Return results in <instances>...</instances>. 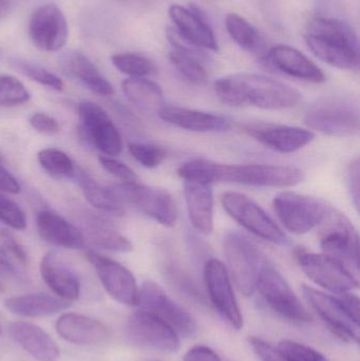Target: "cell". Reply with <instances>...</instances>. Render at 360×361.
<instances>
[{"label": "cell", "instance_id": "cell-44", "mask_svg": "<svg viewBox=\"0 0 360 361\" xmlns=\"http://www.w3.org/2000/svg\"><path fill=\"white\" fill-rule=\"evenodd\" d=\"M30 124L34 130L46 135H54L59 133V125L55 118L46 114H32L30 118Z\"/></svg>", "mask_w": 360, "mask_h": 361}, {"label": "cell", "instance_id": "cell-48", "mask_svg": "<svg viewBox=\"0 0 360 361\" xmlns=\"http://www.w3.org/2000/svg\"><path fill=\"white\" fill-rule=\"evenodd\" d=\"M340 301L344 305L345 310L347 313L350 315V317L354 320L356 324H359V298L356 295L351 294V293H345L340 294Z\"/></svg>", "mask_w": 360, "mask_h": 361}, {"label": "cell", "instance_id": "cell-16", "mask_svg": "<svg viewBox=\"0 0 360 361\" xmlns=\"http://www.w3.org/2000/svg\"><path fill=\"white\" fill-rule=\"evenodd\" d=\"M86 258L94 267L101 284L114 300L128 307L137 305L139 288L135 276L128 269L94 250H88Z\"/></svg>", "mask_w": 360, "mask_h": 361}, {"label": "cell", "instance_id": "cell-38", "mask_svg": "<svg viewBox=\"0 0 360 361\" xmlns=\"http://www.w3.org/2000/svg\"><path fill=\"white\" fill-rule=\"evenodd\" d=\"M114 67L131 78H144L154 70L151 61L135 53H120L112 56Z\"/></svg>", "mask_w": 360, "mask_h": 361}, {"label": "cell", "instance_id": "cell-27", "mask_svg": "<svg viewBox=\"0 0 360 361\" xmlns=\"http://www.w3.org/2000/svg\"><path fill=\"white\" fill-rule=\"evenodd\" d=\"M249 343L261 361H329L321 352L290 339L273 345L259 337L251 336Z\"/></svg>", "mask_w": 360, "mask_h": 361}, {"label": "cell", "instance_id": "cell-32", "mask_svg": "<svg viewBox=\"0 0 360 361\" xmlns=\"http://www.w3.org/2000/svg\"><path fill=\"white\" fill-rule=\"evenodd\" d=\"M87 201L101 212L112 216H120L125 214L124 202L111 187L101 186L97 180L84 173L76 176Z\"/></svg>", "mask_w": 360, "mask_h": 361}, {"label": "cell", "instance_id": "cell-7", "mask_svg": "<svg viewBox=\"0 0 360 361\" xmlns=\"http://www.w3.org/2000/svg\"><path fill=\"white\" fill-rule=\"evenodd\" d=\"M225 212L247 231L277 245H287L289 238L268 212L252 197L236 191H228L221 197Z\"/></svg>", "mask_w": 360, "mask_h": 361}, {"label": "cell", "instance_id": "cell-33", "mask_svg": "<svg viewBox=\"0 0 360 361\" xmlns=\"http://www.w3.org/2000/svg\"><path fill=\"white\" fill-rule=\"evenodd\" d=\"M87 235L95 246L104 250L118 252H129L132 250V243L113 227L99 220L91 219L87 223Z\"/></svg>", "mask_w": 360, "mask_h": 361}, {"label": "cell", "instance_id": "cell-34", "mask_svg": "<svg viewBox=\"0 0 360 361\" xmlns=\"http://www.w3.org/2000/svg\"><path fill=\"white\" fill-rule=\"evenodd\" d=\"M226 30L230 37L241 48L254 53H263L264 42L257 30L238 14H228L225 19Z\"/></svg>", "mask_w": 360, "mask_h": 361}, {"label": "cell", "instance_id": "cell-22", "mask_svg": "<svg viewBox=\"0 0 360 361\" xmlns=\"http://www.w3.org/2000/svg\"><path fill=\"white\" fill-rule=\"evenodd\" d=\"M169 17L175 25V31L185 42L198 49L218 51L217 39L211 25L199 12L180 4L169 8Z\"/></svg>", "mask_w": 360, "mask_h": 361}, {"label": "cell", "instance_id": "cell-50", "mask_svg": "<svg viewBox=\"0 0 360 361\" xmlns=\"http://www.w3.org/2000/svg\"><path fill=\"white\" fill-rule=\"evenodd\" d=\"M16 2L17 0H0V20L12 12Z\"/></svg>", "mask_w": 360, "mask_h": 361}, {"label": "cell", "instance_id": "cell-9", "mask_svg": "<svg viewBox=\"0 0 360 361\" xmlns=\"http://www.w3.org/2000/svg\"><path fill=\"white\" fill-rule=\"evenodd\" d=\"M296 259L302 271L317 286L334 294H345L359 288V279L350 267L325 254L298 250Z\"/></svg>", "mask_w": 360, "mask_h": 361}, {"label": "cell", "instance_id": "cell-25", "mask_svg": "<svg viewBox=\"0 0 360 361\" xmlns=\"http://www.w3.org/2000/svg\"><path fill=\"white\" fill-rule=\"evenodd\" d=\"M268 56V61L277 70L292 78L316 84L325 80V73L321 68L297 49L280 44L273 48Z\"/></svg>", "mask_w": 360, "mask_h": 361}, {"label": "cell", "instance_id": "cell-41", "mask_svg": "<svg viewBox=\"0 0 360 361\" xmlns=\"http://www.w3.org/2000/svg\"><path fill=\"white\" fill-rule=\"evenodd\" d=\"M0 221L11 228L23 231L27 226L25 212L12 200L0 193Z\"/></svg>", "mask_w": 360, "mask_h": 361}, {"label": "cell", "instance_id": "cell-42", "mask_svg": "<svg viewBox=\"0 0 360 361\" xmlns=\"http://www.w3.org/2000/svg\"><path fill=\"white\" fill-rule=\"evenodd\" d=\"M0 278L19 284L27 282V276H25V271L12 260L8 252L2 248H0ZM0 284L4 288L1 280H0Z\"/></svg>", "mask_w": 360, "mask_h": 361}, {"label": "cell", "instance_id": "cell-37", "mask_svg": "<svg viewBox=\"0 0 360 361\" xmlns=\"http://www.w3.org/2000/svg\"><path fill=\"white\" fill-rule=\"evenodd\" d=\"M10 63L19 73L31 78L34 82H38V84L42 85V86L54 89V90H63V80L58 76L44 69V68L20 59H11Z\"/></svg>", "mask_w": 360, "mask_h": 361}, {"label": "cell", "instance_id": "cell-15", "mask_svg": "<svg viewBox=\"0 0 360 361\" xmlns=\"http://www.w3.org/2000/svg\"><path fill=\"white\" fill-rule=\"evenodd\" d=\"M80 128L87 141L106 156L116 157L123 150L122 137L109 114L92 102L78 105Z\"/></svg>", "mask_w": 360, "mask_h": 361}, {"label": "cell", "instance_id": "cell-10", "mask_svg": "<svg viewBox=\"0 0 360 361\" xmlns=\"http://www.w3.org/2000/svg\"><path fill=\"white\" fill-rule=\"evenodd\" d=\"M122 201L135 206L146 216L165 227L177 223V205L173 195L163 188L137 182L120 183L113 187Z\"/></svg>", "mask_w": 360, "mask_h": 361}, {"label": "cell", "instance_id": "cell-4", "mask_svg": "<svg viewBox=\"0 0 360 361\" xmlns=\"http://www.w3.org/2000/svg\"><path fill=\"white\" fill-rule=\"evenodd\" d=\"M309 129L331 137H350L359 133L360 110L353 97L333 95L316 99L304 112Z\"/></svg>", "mask_w": 360, "mask_h": 361}, {"label": "cell", "instance_id": "cell-45", "mask_svg": "<svg viewBox=\"0 0 360 361\" xmlns=\"http://www.w3.org/2000/svg\"><path fill=\"white\" fill-rule=\"evenodd\" d=\"M183 361H222V360L211 348L199 345L186 352Z\"/></svg>", "mask_w": 360, "mask_h": 361}, {"label": "cell", "instance_id": "cell-19", "mask_svg": "<svg viewBox=\"0 0 360 361\" xmlns=\"http://www.w3.org/2000/svg\"><path fill=\"white\" fill-rule=\"evenodd\" d=\"M244 131L261 145L280 154H293L315 139V133L310 129L268 123L247 125Z\"/></svg>", "mask_w": 360, "mask_h": 361}, {"label": "cell", "instance_id": "cell-39", "mask_svg": "<svg viewBox=\"0 0 360 361\" xmlns=\"http://www.w3.org/2000/svg\"><path fill=\"white\" fill-rule=\"evenodd\" d=\"M128 149L132 158L146 169H156L167 158V150L156 144L133 142L129 143Z\"/></svg>", "mask_w": 360, "mask_h": 361}, {"label": "cell", "instance_id": "cell-23", "mask_svg": "<svg viewBox=\"0 0 360 361\" xmlns=\"http://www.w3.org/2000/svg\"><path fill=\"white\" fill-rule=\"evenodd\" d=\"M188 216L194 228L202 235L213 231V191L211 184L184 180Z\"/></svg>", "mask_w": 360, "mask_h": 361}, {"label": "cell", "instance_id": "cell-51", "mask_svg": "<svg viewBox=\"0 0 360 361\" xmlns=\"http://www.w3.org/2000/svg\"><path fill=\"white\" fill-rule=\"evenodd\" d=\"M122 1L131 2V4H145V2H149L150 0H122Z\"/></svg>", "mask_w": 360, "mask_h": 361}, {"label": "cell", "instance_id": "cell-43", "mask_svg": "<svg viewBox=\"0 0 360 361\" xmlns=\"http://www.w3.org/2000/svg\"><path fill=\"white\" fill-rule=\"evenodd\" d=\"M99 163L101 167L110 175L116 177V179L122 180V183L137 182L139 177L137 173L120 161L110 157H99Z\"/></svg>", "mask_w": 360, "mask_h": 361}, {"label": "cell", "instance_id": "cell-24", "mask_svg": "<svg viewBox=\"0 0 360 361\" xmlns=\"http://www.w3.org/2000/svg\"><path fill=\"white\" fill-rule=\"evenodd\" d=\"M36 227L46 243L67 250H82L85 235L66 219L51 210H42L36 216Z\"/></svg>", "mask_w": 360, "mask_h": 361}, {"label": "cell", "instance_id": "cell-53", "mask_svg": "<svg viewBox=\"0 0 360 361\" xmlns=\"http://www.w3.org/2000/svg\"><path fill=\"white\" fill-rule=\"evenodd\" d=\"M0 334H1V326H0Z\"/></svg>", "mask_w": 360, "mask_h": 361}, {"label": "cell", "instance_id": "cell-14", "mask_svg": "<svg viewBox=\"0 0 360 361\" xmlns=\"http://www.w3.org/2000/svg\"><path fill=\"white\" fill-rule=\"evenodd\" d=\"M203 278L211 305L232 328L241 330L243 316L225 265L218 259H209L203 269Z\"/></svg>", "mask_w": 360, "mask_h": 361}, {"label": "cell", "instance_id": "cell-13", "mask_svg": "<svg viewBox=\"0 0 360 361\" xmlns=\"http://www.w3.org/2000/svg\"><path fill=\"white\" fill-rule=\"evenodd\" d=\"M137 305L166 322L178 334L184 337L196 335L197 324L182 305L175 302L164 288L152 281L143 283L139 290Z\"/></svg>", "mask_w": 360, "mask_h": 361}, {"label": "cell", "instance_id": "cell-21", "mask_svg": "<svg viewBox=\"0 0 360 361\" xmlns=\"http://www.w3.org/2000/svg\"><path fill=\"white\" fill-rule=\"evenodd\" d=\"M55 329L61 338L77 345H101L110 337L109 329L103 322L80 314H63Z\"/></svg>", "mask_w": 360, "mask_h": 361}, {"label": "cell", "instance_id": "cell-30", "mask_svg": "<svg viewBox=\"0 0 360 361\" xmlns=\"http://www.w3.org/2000/svg\"><path fill=\"white\" fill-rule=\"evenodd\" d=\"M6 310L21 317H48L69 307V301L48 294H25L11 297L4 302Z\"/></svg>", "mask_w": 360, "mask_h": 361}, {"label": "cell", "instance_id": "cell-12", "mask_svg": "<svg viewBox=\"0 0 360 361\" xmlns=\"http://www.w3.org/2000/svg\"><path fill=\"white\" fill-rule=\"evenodd\" d=\"M126 336L137 347L166 353H175L181 345L179 334L170 326L144 310H139L129 317Z\"/></svg>", "mask_w": 360, "mask_h": 361}, {"label": "cell", "instance_id": "cell-35", "mask_svg": "<svg viewBox=\"0 0 360 361\" xmlns=\"http://www.w3.org/2000/svg\"><path fill=\"white\" fill-rule=\"evenodd\" d=\"M37 159L40 166L52 177L58 179H72L77 176L71 158L61 150L55 148L42 149L38 154Z\"/></svg>", "mask_w": 360, "mask_h": 361}, {"label": "cell", "instance_id": "cell-31", "mask_svg": "<svg viewBox=\"0 0 360 361\" xmlns=\"http://www.w3.org/2000/svg\"><path fill=\"white\" fill-rule=\"evenodd\" d=\"M123 92L130 103L145 111L158 114L164 107L162 89L151 80L144 78H130L122 84Z\"/></svg>", "mask_w": 360, "mask_h": 361}, {"label": "cell", "instance_id": "cell-26", "mask_svg": "<svg viewBox=\"0 0 360 361\" xmlns=\"http://www.w3.org/2000/svg\"><path fill=\"white\" fill-rule=\"evenodd\" d=\"M13 341L38 361H57L61 352L56 343L42 328L30 322H13L8 326Z\"/></svg>", "mask_w": 360, "mask_h": 361}, {"label": "cell", "instance_id": "cell-18", "mask_svg": "<svg viewBox=\"0 0 360 361\" xmlns=\"http://www.w3.org/2000/svg\"><path fill=\"white\" fill-rule=\"evenodd\" d=\"M306 301L334 335L349 343H359V324L350 317L340 297L325 294L311 286L302 288Z\"/></svg>", "mask_w": 360, "mask_h": 361}, {"label": "cell", "instance_id": "cell-49", "mask_svg": "<svg viewBox=\"0 0 360 361\" xmlns=\"http://www.w3.org/2000/svg\"><path fill=\"white\" fill-rule=\"evenodd\" d=\"M0 190L16 195L20 191V185L1 164H0Z\"/></svg>", "mask_w": 360, "mask_h": 361}, {"label": "cell", "instance_id": "cell-28", "mask_svg": "<svg viewBox=\"0 0 360 361\" xmlns=\"http://www.w3.org/2000/svg\"><path fill=\"white\" fill-rule=\"evenodd\" d=\"M40 275L58 298L69 302L80 298V282L77 276L57 258L55 252H50L42 257Z\"/></svg>", "mask_w": 360, "mask_h": 361}, {"label": "cell", "instance_id": "cell-5", "mask_svg": "<svg viewBox=\"0 0 360 361\" xmlns=\"http://www.w3.org/2000/svg\"><path fill=\"white\" fill-rule=\"evenodd\" d=\"M223 247L228 274L244 296H252L257 290L262 269L268 263L266 256L251 240L239 233H228Z\"/></svg>", "mask_w": 360, "mask_h": 361}, {"label": "cell", "instance_id": "cell-11", "mask_svg": "<svg viewBox=\"0 0 360 361\" xmlns=\"http://www.w3.org/2000/svg\"><path fill=\"white\" fill-rule=\"evenodd\" d=\"M268 307L294 322H309L310 314L283 276L268 263L262 269L257 290Z\"/></svg>", "mask_w": 360, "mask_h": 361}, {"label": "cell", "instance_id": "cell-46", "mask_svg": "<svg viewBox=\"0 0 360 361\" xmlns=\"http://www.w3.org/2000/svg\"><path fill=\"white\" fill-rule=\"evenodd\" d=\"M348 185L351 197L356 209L359 207V162L353 161L348 169Z\"/></svg>", "mask_w": 360, "mask_h": 361}, {"label": "cell", "instance_id": "cell-40", "mask_svg": "<svg viewBox=\"0 0 360 361\" xmlns=\"http://www.w3.org/2000/svg\"><path fill=\"white\" fill-rule=\"evenodd\" d=\"M31 95L23 82L13 76L0 74V106L11 107L21 105L27 103Z\"/></svg>", "mask_w": 360, "mask_h": 361}, {"label": "cell", "instance_id": "cell-36", "mask_svg": "<svg viewBox=\"0 0 360 361\" xmlns=\"http://www.w3.org/2000/svg\"><path fill=\"white\" fill-rule=\"evenodd\" d=\"M169 61L175 69L188 82L203 84L209 78L206 69L201 63L198 54L173 50L169 53Z\"/></svg>", "mask_w": 360, "mask_h": 361}, {"label": "cell", "instance_id": "cell-3", "mask_svg": "<svg viewBox=\"0 0 360 361\" xmlns=\"http://www.w3.org/2000/svg\"><path fill=\"white\" fill-rule=\"evenodd\" d=\"M306 42L313 54L328 65L344 70L359 68L357 36L344 21L325 17L313 19Z\"/></svg>", "mask_w": 360, "mask_h": 361}, {"label": "cell", "instance_id": "cell-20", "mask_svg": "<svg viewBox=\"0 0 360 361\" xmlns=\"http://www.w3.org/2000/svg\"><path fill=\"white\" fill-rule=\"evenodd\" d=\"M158 116L165 123L194 133H223L232 127V121L226 116L177 106H164Z\"/></svg>", "mask_w": 360, "mask_h": 361}, {"label": "cell", "instance_id": "cell-17", "mask_svg": "<svg viewBox=\"0 0 360 361\" xmlns=\"http://www.w3.org/2000/svg\"><path fill=\"white\" fill-rule=\"evenodd\" d=\"M30 39L42 52H57L67 44L69 30L63 11L53 4L34 11L29 21Z\"/></svg>", "mask_w": 360, "mask_h": 361}, {"label": "cell", "instance_id": "cell-6", "mask_svg": "<svg viewBox=\"0 0 360 361\" xmlns=\"http://www.w3.org/2000/svg\"><path fill=\"white\" fill-rule=\"evenodd\" d=\"M331 206L323 200L293 191L279 193L273 200V208L287 231L304 235L319 226Z\"/></svg>", "mask_w": 360, "mask_h": 361}, {"label": "cell", "instance_id": "cell-1", "mask_svg": "<svg viewBox=\"0 0 360 361\" xmlns=\"http://www.w3.org/2000/svg\"><path fill=\"white\" fill-rule=\"evenodd\" d=\"M184 180L213 184L217 182L236 183L249 186L287 188L304 182L302 169L287 165L240 164L230 165L213 161H188L178 169Z\"/></svg>", "mask_w": 360, "mask_h": 361}, {"label": "cell", "instance_id": "cell-29", "mask_svg": "<svg viewBox=\"0 0 360 361\" xmlns=\"http://www.w3.org/2000/svg\"><path fill=\"white\" fill-rule=\"evenodd\" d=\"M61 70L67 75L80 80L89 90L101 97L113 94L112 85L101 75V72L93 65L92 61L77 51H68L61 55Z\"/></svg>", "mask_w": 360, "mask_h": 361}, {"label": "cell", "instance_id": "cell-52", "mask_svg": "<svg viewBox=\"0 0 360 361\" xmlns=\"http://www.w3.org/2000/svg\"><path fill=\"white\" fill-rule=\"evenodd\" d=\"M2 56V51H1V49H0V57Z\"/></svg>", "mask_w": 360, "mask_h": 361}, {"label": "cell", "instance_id": "cell-8", "mask_svg": "<svg viewBox=\"0 0 360 361\" xmlns=\"http://www.w3.org/2000/svg\"><path fill=\"white\" fill-rule=\"evenodd\" d=\"M319 226V243L323 254L342 261L352 271H359V238L352 222L331 206Z\"/></svg>", "mask_w": 360, "mask_h": 361}, {"label": "cell", "instance_id": "cell-2", "mask_svg": "<svg viewBox=\"0 0 360 361\" xmlns=\"http://www.w3.org/2000/svg\"><path fill=\"white\" fill-rule=\"evenodd\" d=\"M222 103L234 107L253 106L260 109L281 110L295 107L302 95L285 82L259 74L239 73L224 76L215 82Z\"/></svg>", "mask_w": 360, "mask_h": 361}, {"label": "cell", "instance_id": "cell-47", "mask_svg": "<svg viewBox=\"0 0 360 361\" xmlns=\"http://www.w3.org/2000/svg\"><path fill=\"white\" fill-rule=\"evenodd\" d=\"M1 235L2 242H4V246H6V250L13 255V256L16 258V260L18 261L21 264H25L27 262V252H25V248L20 245L19 242H17V240L13 237L10 233H6V231H2L0 233Z\"/></svg>", "mask_w": 360, "mask_h": 361}]
</instances>
